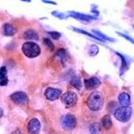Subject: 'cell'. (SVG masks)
Instances as JSON below:
<instances>
[{
  "mask_svg": "<svg viewBox=\"0 0 134 134\" xmlns=\"http://www.w3.org/2000/svg\"><path fill=\"white\" fill-rule=\"evenodd\" d=\"M104 98L102 93L100 92H93L87 98V104L88 108L93 111H98L103 106Z\"/></svg>",
  "mask_w": 134,
  "mask_h": 134,
  "instance_id": "obj_1",
  "label": "cell"
},
{
  "mask_svg": "<svg viewBox=\"0 0 134 134\" xmlns=\"http://www.w3.org/2000/svg\"><path fill=\"white\" fill-rule=\"evenodd\" d=\"M22 51L26 57L33 58V57H36L39 56L41 53V49L38 46V44L33 42H27L23 44Z\"/></svg>",
  "mask_w": 134,
  "mask_h": 134,
  "instance_id": "obj_2",
  "label": "cell"
},
{
  "mask_svg": "<svg viewBox=\"0 0 134 134\" xmlns=\"http://www.w3.org/2000/svg\"><path fill=\"white\" fill-rule=\"evenodd\" d=\"M114 116L118 121L125 123V122L130 120L131 116H132V109L130 107L117 108L114 112Z\"/></svg>",
  "mask_w": 134,
  "mask_h": 134,
  "instance_id": "obj_3",
  "label": "cell"
},
{
  "mask_svg": "<svg viewBox=\"0 0 134 134\" xmlns=\"http://www.w3.org/2000/svg\"><path fill=\"white\" fill-rule=\"evenodd\" d=\"M61 100L63 104L66 108H71L74 106L78 102V96L72 91H69L66 92L65 94H64L61 96Z\"/></svg>",
  "mask_w": 134,
  "mask_h": 134,
  "instance_id": "obj_4",
  "label": "cell"
},
{
  "mask_svg": "<svg viewBox=\"0 0 134 134\" xmlns=\"http://www.w3.org/2000/svg\"><path fill=\"white\" fill-rule=\"evenodd\" d=\"M77 120L76 117L71 114H67L62 120V127L65 131H71L76 127Z\"/></svg>",
  "mask_w": 134,
  "mask_h": 134,
  "instance_id": "obj_5",
  "label": "cell"
},
{
  "mask_svg": "<svg viewBox=\"0 0 134 134\" xmlns=\"http://www.w3.org/2000/svg\"><path fill=\"white\" fill-rule=\"evenodd\" d=\"M12 100L16 104H26L28 102V97L26 93L16 92L11 95Z\"/></svg>",
  "mask_w": 134,
  "mask_h": 134,
  "instance_id": "obj_6",
  "label": "cell"
},
{
  "mask_svg": "<svg viewBox=\"0 0 134 134\" xmlns=\"http://www.w3.org/2000/svg\"><path fill=\"white\" fill-rule=\"evenodd\" d=\"M62 94V91L60 89H57V88L53 87H49L45 90L44 95L46 97V99L49 100H57Z\"/></svg>",
  "mask_w": 134,
  "mask_h": 134,
  "instance_id": "obj_7",
  "label": "cell"
},
{
  "mask_svg": "<svg viewBox=\"0 0 134 134\" xmlns=\"http://www.w3.org/2000/svg\"><path fill=\"white\" fill-rule=\"evenodd\" d=\"M27 130L30 134H39L41 130L40 121L36 118H33L27 124Z\"/></svg>",
  "mask_w": 134,
  "mask_h": 134,
  "instance_id": "obj_8",
  "label": "cell"
},
{
  "mask_svg": "<svg viewBox=\"0 0 134 134\" xmlns=\"http://www.w3.org/2000/svg\"><path fill=\"white\" fill-rule=\"evenodd\" d=\"M84 84H85V87L87 89H94V88H96L100 85V81L96 77H92L86 80Z\"/></svg>",
  "mask_w": 134,
  "mask_h": 134,
  "instance_id": "obj_9",
  "label": "cell"
},
{
  "mask_svg": "<svg viewBox=\"0 0 134 134\" xmlns=\"http://www.w3.org/2000/svg\"><path fill=\"white\" fill-rule=\"evenodd\" d=\"M68 14L71 17L75 19H78L80 20H84V21H90L92 20H95L97 18H94V17H92V16H89V15H86V14H81V13H75V12H70L68 13Z\"/></svg>",
  "mask_w": 134,
  "mask_h": 134,
  "instance_id": "obj_10",
  "label": "cell"
},
{
  "mask_svg": "<svg viewBox=\"0 0 134 134\" xmlns=\"http://www.w3.org/2000/svg\"><path fill=\"white\" fill-rule=\"evenodd\" d=\"M8 84V77H7V70L5 66L0 68V86L4 87Z\"/></svg>",
  "mask_w": 134,
  "mask_h": 134,
  "instance_id": "obj_11",
  "label": "cell"
},
{
  "mask_svg": "<svg viewBox=\"0 0 134 134\" xmlns=\"http://www.w3.org/2000/svg\"><path fill=\"white\" fill-rule=\"evenodd\" d=\"M118 99L122 107H128L131 103V97L127 93H122Z\"/></svg>",
  "mask_w": 134,
  "mask_h": 134,
  "instance_id": "obj_12",
  "label": "cell"
},
{
  "mask_svg": "<svg viewBox=\"0 0 134 134\" xmlns=\"http://www.w3.org/2000/svg\"><path fill=\"white\" fill-rule=\"evenodd\" d=\"M55 57H56V58L58 59V60L61 62V64H65V62L67 61V59H68L67 52H66V50L64 49H60L57 50Z\"/></svg>",
  "mask_w": 134,
  "mask_h": 134,
  "instance_id": "obj_13",
  "label": "cell"
},
{
  "mask_svg": "<svg viewBox=\"0 0 134 134\" xmlns=\"http://www.w3.org/2000/svg\"><path fill=\"white\" fill-rule=\"evenodd\" d=\"M3 30H4V35H6V36H13L14 34L16 33L15 27H14L12 24H9V23L4 24Z\"/></svg>",
  "mask_w": 134,
  "mask_h": 134,
  "instance_id": "obj_14",
  "label": "cell"
},
{
  "mask_svg": "<svg viewBox=\"0 0 134 134\" xmlns=\"http://www.w3.org/2000/svg\"><path fill=\"white\" fill-rule=\"evenodd\" d=\"M70 84L73 87L77 88L79 90H80L82 88V82H81L80 78L78 77V76H74V77L71 78L70 80Z\"/></svg>",
  "mask_w": 134,
  "mask_h": 134,
  "instance_id": "obj_15",
  "label": "cell"
},
{
  "mask_svg": "<svg viewBox=\"0 0 134 134\" xmlns=\"http://www.w3.org/2000/svg\"><path fill=\"white\" fill-rule=\"evenodd\" d=\"M102 124L105 129H110L112 126V120L109 115H106L105 116L102 117Z\"/></svg>",
  "mask_w": 134,
  "mask_h": 134,
  "instance_id": "obj_16",
  "label": "cell"
},
{
  "mask_svg": "<svg viewBox=\"0 0 134 134\" xmlns=\"http://www.w3.org/2000/svg\"><path fill=\"white\" fill-rule=\"evenodd\" d=\"M24 38L27 40H38V35L34 30H27L24 33Z\"/></svg>",
  "mask_w": 134,
  "mask_h": 134,
  "instance_id": "obj_17",
  "label": "cell"
},
{
  "mask_svg": "<svg viewBox=\"0 0 134 134\" xmlns=\"http://www.w3.org/2000/svg\"><path fill=\"white\" fill-rule=\"evenodd\" d=\"M90 132L91 134H100V126L99 124L93 123L90 125Z\"/></svg>",
  "mask_w": 134,
  "mask_h": 134,
  "instance_id": "obj_18",
  "label": "cell"
},
{
  "mask_svg": "<svg viewBox=\"0 0 134 134\" xmlns=\"http://www.w3.org/2000/svg\"><path fill=\"white\" fill-rule=\"evenodd\" d=\"M72 29H73L74 31H76V32H79V33H80V34H84V35H87V36L92 37L93 39H95V40H98V41H102V39H100V38H98L97 36H94V35H93L92 34H89V33L86 32L85 30H81V29H79V28H75V27H72Z\"/></svg>",
  "mask_w": 134,
  "mask_h": 134,
  "instance_id": "obj_19",
  "label": "cell"
},
{
  "mask_svg": "<svg viewBox=\"0 0 134 134\" xmlns=\"http://www.w3.org/2000/svg\"><path fill=\"white\" fill-rule=\"evenodd\" d=\"M89 55L91 57H94L96 56L99 52V48H98L97 45H92L90 48H89Z\"/></svg>",
  "mask_w": 134,
  "mask_h": 134,
  "instance_id": "obj_20",
  "label": "cell"
},
{
  "mask_svg": "<svg viewBox=\"0 0 134 134\" xmlns=\"http://www.w3.org/2000/svg\"><path fill=\"white\" fill-rule=\"evenodd\" d=\"M93 32H94L95 35H98V38H102V39H105V40H107V41H110V42H115V40H113L112 38H109V37H108L107 35H103V34H102L100 32V31H98V30H93Z\"/></svg>",
  "mask_w": 134,
  "mask_h": 134,
  "instance_id": "obj_21",
  "label": "cell"
},
{
  "mask_svg": "<svg viewBox=\"0 0 134 134\" xmlns=\"http://www.w3.org/2000/svg\"><path fill=\"white\" fill-rule=\"evenodd\" d=\"M116 55H118L119 57L122 58V71L121 72H123L124 71H125L126 69H127V67H128V64L127 63H126V60H125V58H124V57L123 56V55H121L120 53H118V52H116Z\"/></svg>",
  "mask_w": 134,
  "mask_h": 134,
  "instance_id": "obj_22",
  "label": "cell"
},
{
  "mask_svg": "<svg viewBox=\"0 0 134 134\" xmlns=\"http://www.w3.org/2000/svg\"><path fill=\"white\" fill-rule=\"evenodd\" d=\"M43 43L46 45L48 48H49V50H53L54 49V44L49 39H48V38H44V39H43Z\"/></svg>",
  "mask_w": 134,
  "mask_h": 134,
  "instance_id": "obj_23",
  "label": "cell"
},
{
  "mask_svg": "<svg viewBox=\"0 0 134 134\" xmlns=\"http://www.w3.org/2000/svg\"><path fill=\"white\" fill-rule=\"evenodd\" d=\"M49 34L50 35V36L53 38L54 40L59 39L60 36H61V34L58 33V32H57V31H50V32H49Z\"/></svg>",
  "mask_w": 134,
  "mask_h": 134,
  "instance_id": "obj_24",
  "label": "cell"
},
{
  "mask_svg": "<svg viewBox=\"0 0 134 134\" xmlns=\"http://www.w3.org/2000/svg\"><path fill=\"white\" fill-rule=\"evenodd\" d=\"M52 15L56 16V17H57V18H59V19H64V17H65V16H64V14L58 13V12H53V13H52Z\"/></svg>",
  "mask_w": 134,
  "mask_h": 134,
  "instance_id": "obj_25",
  "label": "cell"
},
{
  "mask_svg": "<svg viewBox=\"0 0 134 134\" xmlns=\"http://www.w3.org/2000/svg\"><path fill=\"white\" fill-rule=\"evenodd\" d=\"M118 35H121V36L124 37V38H126V39H127L128 41H130V42H131V43H133V40H132V38L129 37V36H127V35H124V34H121V33H118Z\"/></svg>",
  "mask_w": 134,
  "mask_h": 134,
  "instance_id": "obj_26",
  "label": "cell"
},
{
  "mask_svg": "<svg viewBox=\"0 0 134 134\" xmlns=\"http://www.w3.org/2000/svg\"><path fill=\"white\" fill-rule=\"evenodd\" d=\"M12 134H22V132L20 130H15Z\"/></svg>",
  "mask_w": 134,
  "mask_h": 134,
  "instance_id": "obj_27",
  "label": "cell"
},
{
  "mask_svg": "<svg viewBox=\"0 0 134 134\" xmlns=\"http://www.w3.org/2000/svg\"><path fill=\"white\" fill-rule=\"evenodd\" d=\"M44 3H48V4H57V3H55V2H51V1H46V0H44Z\"/></svg>",
  "mask_w": 134,
  "mask_h": 134,
  "instance_id": "obj_28",
  "label": "cell"
},
{
  "mask_svg": "<svg viewBox=\"0 0 134 134\" xmlns=\"http://www.w3.org/2000/svg\"><path fill=\"white\" fill-rule=\"evenodd\" d=\"M1 116H3V109H0V117Z\"/></svg>",
  "mask_w": 134,
  "mask_h": 134,
  "instance_id": "obj_29",
  "label": "cell"
}]
</instances>
